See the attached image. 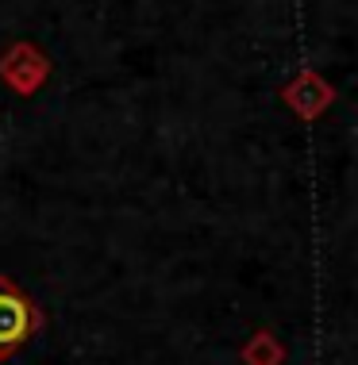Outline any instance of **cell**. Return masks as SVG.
<instances>
[{
	"instance_id": "6da1fadb",
	"label": "cell",
	"mask_w": 358,
	"mask_h": 365,
	"mask_svg": "<svg viewBox=\"0 0 358 365\" xmlns=\"http://www.w3.org/2000/svg\"><path fill=\"white\" fill-rule=\"evenodd\" d=\"M35 331V308L24 292H16L8 281H0V354H12L27 334Z\"/></svg>"
}]
</instances>
